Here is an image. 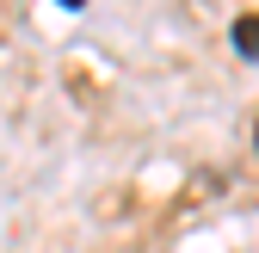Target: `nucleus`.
Returning <instances> with one entry per match:
<instances>
[{"mask_svg": "<svg viewBox=\"0 0 259 253\" xmlns=\"http://www.w3.org/2000/svg\"><path fill=\"white\" fill-rule=\"evenodd\" d=\"M229 44H235L247 62H259V13H241V19L229 25Z\"/></svg>", "mask_w": 259, "mask_h": 253, "instance_id": "obj_1", "label": "nucleus"}, {"mask_svg": "<svg viewBox=\"0 0 259 253\" xmlns=\"http://www.w3.org/2000/svg\"><path fill=\"white\" fill-rule=\"evenodd\" d=\"M253 148H259V117H253Z\"/></svg>", "mask_w": 259, "mask_h": 253, "instance_id": "obj_3", "label": "nucleus"}, {"mask_svg": "<svg viewBox=\"0 0 259 253\" xmlns=\"http://www.w3.org/2000/svg\"><path fill=\"white\" fill-rule=\"evenodd\" d=\"M56 7H68V13H80V7H87V0H56Z\"/></svg>", "mask_w": 259, "mask_h": 253, "instance_id": "obj_2", "label": "nucleus"}]
</instances>
